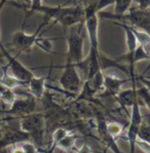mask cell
Wrapping results in <instances>:
<instances>
[{
  "instance_id": "cell-1",
  "label": "cell",
  "mask_w": 150,
  "mask_h": 153,
  "mask_svg": "<svg viewBox=\"0 0 150 153\" xmlns=\"http://www.w3.org/2000/svg\"><path fill=\"white\" fill-rule=\"evenodd\" d=\"M20 128L29 134L37 149H43L45 140V119L40 112L31 113L20 118Z\"/></svg>"
},
{
  "instance_id": "cell-2",
  "label": "cell",
  "mask_w": 150,
  "mask_h": 153,
  "mask_svg": "<svg viewBox=\"0 0 150 153\" xmlns=\"http://www.w3.org/2000/svg\"><path fill=\"white\" fill-rule=\"evenodd\" d=\"M98 15L104 20H109L112 22H120L125 24L137 27L150 34V11L149 10H142L139 8H130L128 13L121 16H116L114 13H99Z\"/></svg>"
},
{
  "instance_id": "cell-3",
  "label": "cell",
  "mask_w": 150,
  "mask_h": 153,
  "mask_svg": "<svg viewBox=\"0 0 150 153\" xmlns=\"http://www.w3.org/2000/svg\"><path fill=\"white\" fill-rule=\"evenodd\" d=\"M84 29L83 23L78 26H72L70 27V32L66 37L67 40V53L66 61L72 64L76 65L80 63L85 56L83 51L84 44Z\"/></svg>"
},
{
  "instance_id": "cell-4",
  "label": "cell",
  "mask_w": 150,
  "mask_h": 153,
  "mask_svg": "<svg viewBox=\"0 0 150 153\" xmlns=\"http://www.w3.org/2000/svg\"><path fill=\"white\" fill-rule=\"evenodd\" d=\"M84 29L90 41V49L99 51V15L95 1L84 7Z\"/></svg>"
},
{
  "instance_id": "cell-5",
  "label": "cell",
  "mask_w": 150,
  "mask_h": 153,
  "mask_svg": "<svg viewBox=\"0 0 150 153\" xmlns=\"http://www.w3.org/2000/svg\"><path fill=\"white\" fill-rule=\"evenodd\" d=\"M59 83L62 86L63 91L68 94H78L82 88V80L78 69L74 64L67 62L64 66V70L59 79Z\"/></svg>"
},
{
  "instance_id": "cell-6",
  "label": "cell",
  "mask_w": 150,
  "mask_h": 153,
  "mask_svg": "<svg viewBox=\"0 0 150 153\" xmlns=\"http://www.w3.org/2000/svg\"><path fill=\"white\" fill-rule=\"evenodd\" d=\"M143 120V115L141 112V105H140V99L138 97L134 102L132 106V113L130 115V122L128 126V131H126L125 139L130 144V152L135 153L136 141L138 139L139 131L141 128Z\"/></svg>"
},
{
  "instance_id": "cell-7",
  "label": "cell",
  "mask_w": 150,
  "mask_h": 153,
  "mask_svg": "<svg viewBox=\"0 0 150 153\" xmlns=\"http://www.w3.org/2000/svg\"><path fill=\"white\" fill-rule=\"evenodd\" d=\"M0 49H1V51L3 53V55L6 59V63H7L6 66H7L8 72L13 77H16L19 80L25 82L27 84L35 76L34 73L29 68L26 67L23 63H21L16 56H11L10 53L5 48V46L2 44V42L0 43Z\"/></svg>"
},
{
  "instance_id": "cell-8",
  "label": "cell",
  "mask_w": 150,
  "mask_h": 153,
  "mask_svg": "<svg viewBox=\"0 0 150 153\" xmlns=\"http://www.w3.org/2000/svg\"><path fill=\"white\" fill-rule=\"evenodd\" d=\"M45 22H42L38 29L33 34H28L24 30L15 32L10 36V44L13 48L19 49L20 53H28L32 49V48L36 44V41L38 37L40 36V32L42 31L44 26H46Z\"/></svg>"
},
{
  "instance_id": "cell-9",
  "label": "cell",
  "mask_w": 150,
  "mask_h": 153,
  "mask_svg": "<svg viewBox=\"0 0 150 153\" xmlns=\"http://www.w3.org/2000/svg\"><path fill=\"white\" fill-rule=\"evenodd\" d=\"M36 109V99L30 94L25 98H17L9 106L8 110L0 111L10 118H21L25 115L31 114Z\"/></svg>"
},
{
  "instance_id": "cell-10",
  "label": "cell",
  "mask_w": 150,
  "mask_h": 153,
  "mask_svg": "<svg viewBox=\"0 0 150 153\" xmlns=\"http://www.w3.org/2000/svg\"><path fill=\"white\" fill-rule=\"evenodd\" d=\"M30 140H31L30 135L22 131L20 128V126H19V128H16L13 126H6L2 135L0 136V150H3L7 147H10V146L19 144V143L28 142Z\"/></svg>"
},
{
  "instance_id": "cell-11",
  "label": "cell",
  "mask_w": 150,
  "mask_h": 153,
  "mask_svg": "<svg viewBox=\"0 0 150 153\" xmlns=\"http://www.w3.org/2000/svg\"><path fill=\"white\" fill-rule=\"evenodd\" d=\"M99 64L100 68L103 72L107 71L108 69H117L119 71L125 73V74L130 75V69L126 67V65L123 64V63L118 62L116 59H112L110 56H106L104 53L99 51Z\"/></svg>"
},
{
  "instance_id": "cell-12",
  "label": "cell",
  "mask_w": 150,
  "mask_h": 153,
  "mask_svg": "<svg viewBox=\"0 0 150 153\" xmlns=\"http://www.w3.org/2000/svg\"><path fill=\"white\" fill-rule=\"evenodd\" d=\"M132 82H133V88H132L125 89V91L121 89L115 97H114L116 99L117 102H118V104L120 105L121 107L125 109V111H126V112H128L126 108H132L135 100L138 98L135 80H132Z\"/></svg>"
},
{
  "instance_id": "cell-13",
  "label": "cell",
  "mask_w": 150,
  "mask_h": 153,
  "mask_svg": "<svg viewBox=\"0 0 150 153\" xmlns=\"http://www.w3.org/2000/svg\"><path fill=\"white\" fill-rule=\"evenodd\" d=\"M128 81V79H120L116 76L114 73L112 74H104V88L105 91H108L110 96L115 97L117 94L121 91V86L125 82Z\"/></svg>"
},
{
  "instance_id": "cell-14",
  "label": "cell",
  "mask_w": 150,
  "mask_h": 153,
  "mask_svg": "<svg viewBox=\"0 0 150 153\" xmlns=\"http://www.w3.org/2000/svg\"><path fill=\"white\" fill-rule=\"evenodd\" d=\"M46 77H38L34 76L29 82L27 83V88L29 93L32 96L37 99L41 100L45 94V88H46Z\"/></svg>"
},
{
  "instance_id": "cell-15",
  "label": "cell",
  "mask_w": 150,
  "mask_h": 153,
  "mask_svg": "<svg viewBox=\"0 0 150 153\" xmlns=\"http://www.w3.org/2000/svg\"><path fill=\"white\" fill-rule=\"evenodd\" d=\"M2 71H3V74H2V77L0 78V84L7 88H10V89H16L20 86H26L27 88V84L25 82L19 80L16 77H13L10 73L8 72L7 70V66L4 65L1 67Z\"/></svg>"
},
{
  "instance_id": "cell-16",
  "label": "cell",
  "mask_w": 150,
  "mask_h": 153,
  "mask_svg": "<svg viewBox=\"0 0 150 153\" xmlns=\"http://www.w3.org/2000/svg\"><path fill=\"white\" fill-rule=\"evenodd\" d=\"M76 140H77V134L75 131H71L69 133L68 135L65 136L62 140L57 144V147L60 148L61 150L63 151H70V150L74 149V145L76 143Z\"/></svg>"
},
{
  "instance_id": "cell-17",
  "label": "cell",
  "mask_w": 150,
  "mask_h": 153,
  "mask_svg": "<svg viewBox=\"0 0 150 153\" xmlns=\"http://www.w3.org/2000/svg\"><path fill=\"white\" fill-rule=\"evenodd\" d=\"M138 138L141 140L146 141L147 143L150 144V113L147 112L145 115H143V120L141 128L139 131Z\"/></svg>"
},
{
  "instance_id": "cell-18",
  "label": "cell",
  "mask_w": 150,
  "mask_h": 153,
  "mask_svg": "<svg viewBox=\"0 0 150 153\" xmlns=\"http://www.w3.org/2000/svg\"><path fill=\"white\" fill-rule=\"evenodd\" d=\"M128 27L131 28V30H132L133 33L135 34L139 45H143V46H145V48H146L147 45H149L150 44V34L149 33H147L146 31H144V30H142V29H139V28H137V27H134V26L128 25Z\"/></svg>"
},
{
  "instance_id": "cell-19",
  "label": "cell",
  "mask_w": 150,
  "mask_h": 153,
  "mask_svg": "<svg viewBox=\"0 0 150 153\" xmlns=\"http://www.w3.org/2000/svg\"><path fill=\"white\" fill-rule=\"evenodd\" d=\"M16 99H17V95H16L13 89L7 88L2 85V88L0 89V101H1L4 105L10 106Z\"/></svg>"
},
{
  "instance_id": "cell-20",
  "label": "cell",
  "mask_w": 150,
  "mask_h": 153,
  "mask_svg": "<svg viewBox=\"0 0 150 153\" xmlns=\"http://www.w3.org/2000/svg\"><path fill=\"white\" fill-rule=\"evenodd\" d=\"M133 2L134 0H115V2H114V15H125L132 7Z\"/></svg>"
},
{
  "instance_id": "cell-21",
  "label": "cell",
  "mask_w": 150,
  "mask_h": 153,
  "mask_svg": "<svg viewBox=\"0 0 150 153\" xmlns=\"http://www.w3.org/2000/svg\"><path fill=\"white\" fill-rule=\"evenodd\" d=\"M142 61H150V55L147 53L145 46L138 45V48L135 49L134 55L132 58V63L134 65L138 62H142Z\"/></svg>"
},
{
  "instance_id": "cell-22",
  "label": "cell",
  "mask_w": 150,
  "mask_h": 153,
  "mask_svg": "<svg viewBox=\"0 0 150 153\" xmlns=\"http://www.w3.org/2000/svg\"><path fill=\"white\" fill-rule=\"evenodd\" d=\"M55 39L57 38H45V37H42L41 35L38 37V39H37L36 41V44L35 45H37L39 48H41L42 51H46V53H55V51H53V40H55Z\"/></svg>"
},
{
  "instance_id": "cell-23",
  "label": "cell",
  "mask_w": 150,
  "mask_h": 153,
  "mask_svg": "<svg viewBox=\"0 0 150 153\" xmlns=\"http://www.w3.org/2000/svg\"><path fill=\"white\" fill-rule=\"evenodd\" d=\"M106 128H107V131L109 133V135L111 136L112 138L115 139V140L118 137H120L121 134L123 133V129H125L120 124L117 123V122H109V123H107Z\"/></svg>"
},
{
  "instance_id": "cell-24",
  "label": "cell",
  "mask_w": 150,
  "mask_h": 153,
  "mask_svg": "<svg viewBox=\"0 0 150 153\" xmlns=\"http://www.w3.org/2000/svg\"><path fill=\"white\" fill-rule=\"evenodd\" d=\"M137 95L140 100L143 101V103L146 106L148 112L150 113V93L148 91V89L144 88V86H142V88L137 89Z\"/></svg>"
},
{
  "instance_id": "cell-25",
  "label": "cell",
  "mask_w": 150,
  "mask_h": 153,
  "mask_svg": "<svg viewBox=\"0 0 150 153\" xmlns=\"http://www.w3.org/2000/svg\"><path fill=\"white\" fill-rule=\"evenodd\" d=\"M42 5H43V0H30V3H29V6H28L27 13H26L25 22L27 21L28 18H30V16H31L32 13H36L37 9H38ZM25 22H24V24H25Z\"/></svg>"
},
{
  "instance_id": "cell-26",
  "label": "cell",
  "mask_w": 150,
  "mask_h": 153,
  "mask_svg": "<svg viewBox=\"0 0 150 153\" xmlns=\"http://www.w3.org/2000/svg\"><path fill=\"white\" fill-rule=\"evenodd\" d=\"M94 1H95V3H96V8H97L98 13H99L104 8L114 4L115 0H94Z\"/></svg>"
},
{
  "instance_id": "cell-27",
  "label": "cell",
  "mask_w": 150,
  "mask_h": 153,
  "mask_svg": "<svg viewBox=\"0 0 150 153\" xmlns=\"http://www.w3.org/2000/svg\"><path fill=\"white\" fill-rule=\"evenodd\" d=\"M21 144H22V147L24 149L25 153H39L36 146L32 144V143H30L29 141L28 142H23Z\"/></svg>"
},
{
  "instance_id": "cell-28",
  "label": "cell",
  "mask_w": 150,
  "mask_h": 153,
  "mask_svg": "<svg viewBox=\"0 0 150 153\" xmlns=\"http://www.w3.org/2000/svg\"><path fill=\"white\" fill-rule=\"evenodd\" d=\"M136 145L141 149V151H143L144 153H150V144L147 143L146 141L141 140V139L138 138L137 141H136Z\"/></svg>"
},
{
  "instance_id": "cell-29",
  "label": "cell",
  "mask_w": 150,
  "mask_h": 153,
  "mask_svg": "<svg viewBox=\"0 0 150 153\" xmlns=\"http://www.w3.org/2000/svg\"><path fill=\"white\" fill-rule=\"evenodd\" d=\"M137 5V8L142 10H149L150 8V0H134Z\"/></svg>"
},
{
  "instance_id": "cell-30",
  "label": "cell",
  "mask_w": 150,
  "mask_h": 153,
  "mask_svg": "<svg viewBox=\"0 0 150 153\" xmlns=\"http://www.w3.org/2000/svg\"><path fill=\"white\" fill-rule=\"evenodd\" d=\"M75 151H76V153H96L95 150H93V148L88 143H84L80 148H78Z\"/></svg>"
},
{
  "instance_id": "cell-31",
  "label": "cell",
  "mask_w": 150,
  "mask_h": 153,
  "mask_svg": "<svg viewBox=\"0 0 150 153\" xmlns=\"http://www.w3.org/2000/svg\"><path fill=\"white\" fill-rule=\"evenodd\" d=\"M136 78H137L138 80L141 82V83L143 84V86L148 89V91L150 93V79L146 78V77L144 76V75H140V76L136 77Z\"/></svg>"
},
{
  "instance_id": "cell-32",
  "label": "cell",
  "mask_w": 150,
  "mask_h": 153,
  "mask_svg": "<svg viewBox=\"0 0 150 153\" xmlns=\"http://www.w3.org/2000/svg\"><path fill=\"white\" fill-rule=\"evenodd\" d=\"M21 3L24 4V5H28L29 6V3H30V0H20Z\"/></svg>"
},
{
  "instance_id": "cell-33",
  "label": "cell",
  "mask_w": 150,
  "mask_h": 153,
  "mask_svg": "<svg viewBox=\"0 0 150 153\" xmlns=\"http://www.w3.org/2000/svg\"><path fill=\"white\" fill-rule=\"evenodd\" d=\"M38 151H39V152H43V153H53V152L48 151V149H45V148H43V149H38Z\"/></svg>"
},
{
  "instance_id": "cell-34",
  "label": "cell",
  "mask_w": 150,
  "mask_h": 153,
  "mask_svg": "<svg viewBox=\"0 0 150 153\" xmlns=\"http://www.w3.org/2000/svg\"><path fill=\"white\" fill-rule=\"evenodd\" d=\"M149 70H150V61H149V65H148V66H147V68H146V69H145V71H144V72H143V73H142V75H145V74H146V73H147V72H148V71H149Z\"/></svg>"
},
{
  "instance_id": "cell-35",
  "label": "cell",
  "mask_w": 150,
  "mask_h": 153,
  "mask_svg": "<svg viewBox=\"0 0 150 153\" xmlns=\"http://www.w3.org/2000/svg\"><path fill=\"white\" fill-rule=\"evenodd\" d=\"M67 153H76V151H75V149H72V150H70V151H68Z\"/></svg>"
},
{
  "instance_id": "cell-36",
  "label": "cell",
  "mask_w": 150,
  "mask_h": 153,
  "mask_svg": "<svg viewBox=\"0 0 150 153\" xmlns=\"http://www.w3.org/2000/svg\"><path fill=\"white\" fill-rule=\"evenodd\" d=\"M103 153H107V148H105V149L103 150Z\"/></svg>"
},
{
  "instance_id": "cell-37",
  "label": "cell",
  "mask_w": 150,
  "mask_h": 153,
  "mask_svg": "<svg viewBox=\"0 0 150 153\" xmlns=\"http://www.w3.org/2000/svg\"><path fill=\"white\" fill-rule=\"evenodd\" d=\"M39 153H43V152H39Z\"/></svg>"
}]
</instances>
